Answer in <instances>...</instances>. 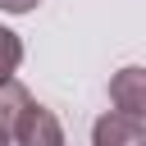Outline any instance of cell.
<instances>
[{"label":"cell","mask_w":146,"mask_h":146,"mask_svg":"<svg viewBox=\"0 0 146 146\" xmlns=\"http://www.w3.org/2000/svg\"><path fill=\"white\" fill-rule=\"evenodd\" d=\"M9 137H14V146H64V128H59L55 110H46L36 100H27V110L14 119Z\"/></svg>","instance_id":"obj_1"},{"label":"cell","mask_w":146,"mask_h":146,"mask_svg":"<svg viewBox=\"0 0 146 146\" xmlns=\"http://www.w3.org/2000/svg\"><path fill=\"white\" fill-rule=\"evenodd\" d=\"M36 5H41V0H0V9H5V14H32Z\"/></svg>","instance_id":"obj_6"},{"label":"cell","mask_w":146,"mask_h":146,"mask_svg":"<svg viewBox=\"0 0 146 146\" xmlns=\"http://www.w3.org/2000/svg\"><path fill=\"white\" fill-rule=\"evenodd\" d=\"M110 100H114L119 114L146 119V68H137V64L119 68V73L110 78Z\"/></svg>","instance_id":"obj_2"},{"label":"cell","mask_w":146,"mask_h":146,"mask_svg":"<svg viewBox=\"0 0 146 146\" xmlns=\"http://www.w3.org/2000/svg\"><path fill=\"white\" fill-rule=\"evenodd\" d=\"M91 146H146V119H128L110 110L91 123Z\"/></svg>","instance_id":"obj_3"},{"label":"cell","mask_w":146,"mask_h":146,"mask_svg":"<svg viewBox=\"0 0 146 146\" xmlns=\"http://www.w3.org/2000/svg\"><path fill=\"white\" fill-rule=\"evenodd\" d=\"M0 146H9V137H5V132H0Z\"/></svg>","instance_id":"obj_7"},{"label":"cell","mask_w":146,"mask_h":146,"mask_svg":"<svg viewBox=\"0 0 146 146\" xmlns=\"http://www.w3.org/2000/svg\"><path fill=\"white\" fill-rule=\"evenodd\" d=\"M27 100H32V96H27V87H23L18 78L0 87V132H5V137H9V128H14V119H18L23 110H27Z\"/></svg>","instance_id":"obj_4"},{"label":"cell","mask_w":146,"mask_h":146,"mask_svg":"<svg viewBox=\"0 0 146 146\" xmlns=\"http://www.w3.org/2000/svg\"><path fill=\"white\" fill-rule=\"evenodd\" d=\"M18 64H23V41H18V32L0 27V87H5V82H14Z\"/></svg>","instance_id":"obj_5"}]
</instances>
